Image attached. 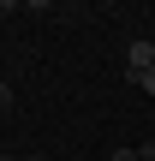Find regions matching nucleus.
I'll return each mask as SVG.
<instances>
[{"instance_id": "nucleus-1", "label": "nucleus", "mask_w": 155, "mask_h": 161, "mask_svg": "<svg viewBox=\"0 0 155 161\" xmlns=\"http://www.w3.org/2000/svg\"><path fill=\"white\" fill-rule=\"evenodd\" d=\"M125 66H131V78H137V72H149V66H155V42H149V36H137V42L125 48Z\"/></svg>"}, {"instance_id": "nucleus-2", "label": "nucleus", "mask_w": 155, "mask_h": 161, "mask_svg": "<svg viewBox=\"0 0 155 161\" xmlns=\"http://www.w3.org/2000/svg\"><path fill=\"white\" fill-rule=\"evenodd\" d=\"M131 84H137V90H143V96H155V66H149V72H137V78H131Z\"/></svg>"}, {"instance_id": "nucleus-3", "label": "nucleus", "mask_w": 155, "mask_h": 161, "mask_svg": "<svg viewBox=\"0 0 155 161\" xmlns=\"http://www.w3.org/2000/svg\"><path fill=\"white\" fill-rule=\"evenodd\" d=\"M108 161H137V149H113V155H108Z\"/></svg>"}, {"instance_id": "nucleus-4", "label": "nucleus", "mask_w": 155, "mask_h": 161, "mask_svg": "<svg viewBox=\"0 0 155 161\" xmlns=\"http://www.w3.org/2000/svg\"><path fill=\"white\" fill-rule=\"evenodd\" d=\"M6 102H12V90H6V84H0V108H6Z\"/></svg>"}, {"instance_id": "nucleus-5", "label": "nucleus", "mask_w": 155, "mask_h": 161, "mask_svg": "<svg viewBox=\"0 0 155 161\" xmlns=\"http://www.w3.org/2000/svg\"><path fill=\"white\" fill-rule=\"evenodd\" d=\"M0 161H24V155H0Z\"/></svg>"}, {"instance_id": "nucleus-6", "label": "nucleus", "mask_w": 155, "mask_h": 161, "mask_svg": "<svg viewBox=\"0 0 155 161\" xmlns=\"http://www.w3.org/2000/svg\"><path fill=\"white\" fill-rule=\"evenodd\" d=\"M24 161H30V155H24ZM36 161H42V155H36Z\"/></svg>"}]
</instances>
